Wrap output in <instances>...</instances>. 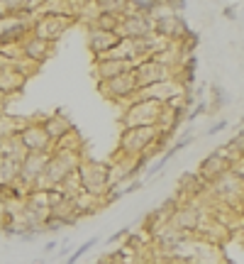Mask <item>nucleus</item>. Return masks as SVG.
I'll return each instance as SVG.
<instances>
[{"instance_id": "20", "label": "nucleus", "mask_w": 244, "mask_h": 264, "mask_svg": "<svg viewBox=\"0 0 244 264\" xmlns=\"http://www.w3.org/2000/svg\"><path fill=\"white\" fill-rule=\"evenodd\" d=\"M27 157V149L20 142V135H10L0 142V159H7V162H15V164H22Z\"/></svg>"}, {"instance_id": "25", "label": "nucleus", "mask_w": 244, "mask_h": 264, "mask_svg": "<svg viewBox=\"0 0 244 264\" xmlns=\"http://www.w3.org/2000/svg\"><path fill=\"white\" fill-rule=\"evenodd\" d=\"M203 113H208V100H200L198 105H193V108H190V113H188V120L193 122L195 117H200Z\"/></svg>"}, {"instance_id": "28", "label": "nucleus", "mask_w": 244, "mask_h": 264, "mask_svg": "<svg viewBox=\"0 0 244 264\" xmlns=\"http://www.w3.org/2000/svg\"><path fill=\"white\" fill-rule=\"evenodd\" d=\"M122 235H127V228H122V230H118V233L113 235V237H108V242H118V240H120Z\"/></svg>"}, {"instance_id": "16", "label": "nucleus", "mask_w": 244, "mask_h": 264, "mask_svg": "<svg viewBox=\"0 0 244 264\" xmlns=\"http://www.w3.org/2000/svg\"><path fill=\"white\" fill-rule=\"evenodd\" d=\"M25 86H27V79H25L12 64L0 66V95H5V98L17 95V93L25 90Z\"/></svg>"}, {"instance_id": "22", "label": "nucleus", "mask_w": 244, "mask_h": 264, "mask_svg": "<svg viewBox=\"0 0 244 264\" xmlns=\"http://www.w3.org/2000/svg\"><path fill=\"white\" fill-rule=\"evenodd\" d=\"M95 12L113 15V17H124L129 12V2H124V0H103V2H95Z\"/></svg>"}, {"instance_id": "19", "label": "nucleus", "mask_w": 244, "mask_h": 264, "mask_svg": "<svg viewBox=\"0 0 244 264\" xmlns=\"http://www.w3.org/2000/svg\"><path fill=\"white\" fill-rule=\"evenodd\" d=\"M225 172H230L227 162H225L217 152H213V154H208V157L200 162V167H198V172H195V174H198L205 183H208V186H210L215 178H217V176H222Z\"/></svg>"}, {"instance_id": "17", "label": "nucleus", "mask_w": 244, "mask_h": 264, "mask_svg": "<svg viewBox=\"0 0 244 264\" xmlns=\"http://www.w3.org/2000/svg\"><path fill=\"white\" fill-rule=\"evenodd\" d=\"M71 201H73V210H76V215L78 218H86V215H95V213H100L103 208H105V201H103V196H95L91 191H78L76 196H71Z\"/></svg>"}, {"instance_id": "13", "label": "nucleus", "mask_w": 244, "mask_h": 264, "mask_svg": "<svg viewBox=\"0 0 244 264\" xmlns=\"http://www.w3.org/2000/svg\"><path fill=\"white\" fill-rule=\"evenodd\" d=\"M86 37H88V49L93 52V59L105 57L120 42L118 32H108V29H98V27H88L86 29Z\"/></svg>"}, {"instance_id": "5", "label": "nucleus", "mask_w": 244, "mask_h": 264, "mask_svg": "<svg viewBox=\"0 0 244 264\" xmlns=\"http://www.w3.org/2000/svg\"><path fill=\"white\" fill-rule=\"evenodd\" d=\"M81 159H86V157H78V154H71V152H57V149H52L49 164H47V169H44V178L49 181V186L57 188L71 172L78 169Z\"/></svg>"}, {"instance_id": "32", "label": "nucleus", "mask_w": 244, "mask_h": 264, "mask_svg": "<svg viewBox=\"0 0 244 264\" xmlns=\"http://www.w3.org/2000/svg\"><path fill=\"white\" fill-rule=\"evenodd\" d=\"M137 264H147V262H137Z\"/></svg>"}, {"instance_id": "30", "label": "nucleus", "mask_w": 244, "mask_h": 264, "mask_svg": "<svg viewBox=\"0 0 244 264\" xmlns=\"http://www.w3.org/2000/svg\"><path fill=\"white\" fill-rule=\"evenodd\" d=\"M5 108H7V98L0 95V115H5Z\"/></svg>"}, {"instance_id": "11", "label": "nucleus", "mask_w": 244, "mask_h": 264, "mask_svg": "<svg viewBox=\"0 0 244 264\" xmlns=\"http://www.w3.org/2000/svg\"><path fill=\"white\" fill-rule=\"evenodd\" d=\"M154 32V17L147 15H137V12H127L118 25V34L120 39H139V37H147Z\"/></svg>"}, {"instance_id": "31", "label": "nucleus", "mask_w": 244, "mask_h": 264, "mask_svg": "<svg viewBox=\"0 0 244 264\" xmlns=\"http://www.w3.org/2000/svg\"><path fill=\"white\" fill-rule=\"evenodd\" d=\"M242 127H244V117H242Z\"/></svg>"}, {"instance_id": "7", "label": "nucleus", "mask_w": 244, "mask_h": 264, "mask_svg": "<svg viewBox=\"0 0 244 264\" xmlns=\"http://www.w3.org/2000/svg\"><path fill=\"white\" fill-rule=\"evenodd\" d=\"M188 32H190V29L183 22L181 15L169 12L166 5H161V10L154 15V34H159V37H164V39H169V42H174V44H179Z\"/></svg>"}, {"instance_id": "2", "label": "nucleus", "mask_w": 244, "mask_h": 264, "mask_svg": "<svg viewBox=\"0 0 244 264\" xmlns=\"http://www.w3.org/2000/svg\"><path fill=\"white\" fill-rule=\"evenodd\" d=\"M161 137L159 127H129V130H122L120 140H118V154L124 157H139L144 154L149 147Z\"/></svg>"}, {"instance_id": "21", "label": "nucleus", "mask_w": 244, "mask_h": 264, "mask_svg": "<svg viewBox=\"0 0 244 264\" xmlns=\"http://www.w3.org/2000/svg\"><path fill=\"white\" fill-rule=\"evenodd\" d=\"M52 149H57V152H71V154L86 157V140H83V135L73 127V130H71L68 135H63Z\"/></svg>"}, {"instance_id": "3", "label": "nucleus", "mask_w": 244, "mask_h": 264, "mask_svg": "<svg viewBox=\"0 0 244 264\" xmlns=\"http://www.w3.org/2000/svg\"><path fill=\"white\" fill-rule=\"evenodd\" d=\"M76 172L81 176L83 188L95 193V196H105V191L110 188V186H108V162H100V159H81V164H78Z\"/></svg>"}, {"instance_id": "8", "label": "nucleus", "mask_w": 244, "mask_h": 264, "mask_svg": "<svg viewBox=\"0 0 244 264\" xmlns=\"http://www.w3.org/2000/svg\"><path fill=\"white\" fill-rule=\"evenodd\" d=\"M132 76H134V84L137 88H147V86H154L159 81H169V79H176V74L161 64H156L154 59H139L134 61L132 66Z\"/></svg>"}, {"instance_id": "9", "label": "nucleus", "mask_w": 244, "mask_h": 264, "mask_svg": "<svg viewBox=\"0 0 244 264\" xmlns=\"http://www.w3.org/2000/svg\"><path fill=\"white\" fill-rule=\"evenodd\" d=\"M185 93H188V88L183 86L181 81L169 79V81H159V84H154V86L139 88V90H137V98H142V100H152V103H156V105H166L171 98L185 95Z\"/></svg>"}, {"instance_id": "6", "label": "nucleus", "mask_w": 244, "mask_h": 264, "mask_svg": "<svg viewBox=\"0 0 244 264\" xmlns=\"http://www.w3.org/2000/svg\"><path fill=\"white\" fill-rule=\"evenodd\" d=\"M73 22L66 20V17H57V15H47V12H39L37 17H32V37H39L44 42H52L57 44L61 37L66 34V29L71 27Z\"/></svg>"}, {"instance_id": "18", "label": "nucleus", "mask_w": 244, "mask_h": 264, "mask_svg": "<svg viewBox=\"0 0 244 264\" xmlns=\"http://www.w3.org/2000/svg\"><path fill=\"white\" fill-rule=\"evenodd\" d=\"M132 71V64L129 61H118V59H105V61H98L93 66V74H95V81L103 84V81H110V79H118L122 74Z\"/></svg>"}, {"instance_id": "23", "label": "nucleus", "mask_w": 244, "mask_h": 264, "mask_svg": "<svg viewBox=\"0 0 244 264\" xmlns=\"http://www.w3.org/2000/svg\"><path fill=\"white\" fill-rule=\"evenodd\" d=\"M57 188H59L63 196H76L78 191H83V183H81V176H78V172H71V174L66 176V178L61 181Z\"/></svg>"}, {"instance_id": "12", "label": "nucleus", "mask_w": 244, "mask_h": 264, "mask_svg": "<svg viewBox=\"0 0 244 264\" xmlns=\"http://www.w3.org/2000/svg\"><path fill=\"white\" fill-rule=\"evenodd\" d=\"M17 135L27 152H52V147H54L52 140L47 137L44 127L39 125V120H25V125Z\"/></svg>"}, {"instance_id": "26", "label": "nucleus", "mask_w": 244, "mask_h": 264, "mask_svg": "<svg viewBox=\"0 0 244 264\" xmlns=\"http://www.w3.org/2000/svg\"><path fill=\"white\" fill-rule=\"evenodd\" d=\"M227 125H230L227 120H220V122H215L213 127L208 130V135H217V132H222V130H227Z\"/></svg>"}, {"instance_id": "29", "label": "nucleus", "mask_w": 244, "mask_h": 264, "mask_svg": "<svg viewBox=\"0 0 244 264\" xmlns=\"http://www.w3.org/2000/svg\"><path fill=\"white\" fill-rule=\"evenodd\" d=\"M235 15H237V10H235V7H225V17L235 20Z\"/></svg>"}, {"instance_id": "27", "label": "nucleus", "mask_w": 244, "mask_h": 264, "mask_svg": "<svg viewBox=\"0 0 244 264\" xmlns=\"http://www.w3.org/2000/svg\"><path fill=\"white\" fill-rule=\"evenodd\" d=\"M161 264H193V262H188V260H179V257H169V255H164V260H161Z\"/></svg>"}, {"instance_id": "24", "label": "nucleus", "mask_w": 244, "mask_h": 264, "mask_svg": "<svg viewBox=\"0 0 244 264\" xmlns=\"http://www.w3.org/2000/svg\"><path fill=\"white\" fill-rule=\"evenodd\" d=\"M98 242H100V237H91V240H88V242H83V245H81V247H78V250L71 255V257H66V260H63V264H76V262H78V257H83L88 250H93V247L98 245Z\"/></svg>"}, {"instance_id": "4", "label": "nucleus", "mask_w": 244, "mask_h": 264, "mask_svg": "<svg viewBox=\"0 0 244 264\" xmlns=\"http://www.w3.org/2000/svg\"><path fill=\"white\" fill-rule=\"evenodd\" d=\"M98 90L108 98V100H113V103H118V105H129L134 98H137V84H134V76H132V71H127V74H122L118 79H110V81H103V84H98Z\"/></svg>"}, {"instance_id": "14", "label": "nucleus", "mask_w": 244, "mask_h": 264, "mask_svg": "<svg viewBox=\"0 0 244 264\" xmlns=\"http://www.w3.org/2000/svg\"><path fill=\"white\" fill-rule=\"evenodd\" d=\"M39 120V125L44 127V132H47V137L52 140V145H57L63 135H68L71 130H73V122H71V117L66 115L63 110H54L52 115H44V117H37Z\"/></svg>"}, {"instance_id": "15", "label": "nucleus", "mask_w": 244, "mask_h": 264, "mask_svg": "<svg viewBox=\"0 0 244 264\" xmlns=\"http://www.w3.org/2000/svg\"><path fill=\"white\" fill-rule=\"evenodd\" d=\"M20 49H22V59H27V61L37 64V66H42L44 61H49V57L54 54V44L52 42H44V39L32 37V34L20 44Z\"/></svg>"}, {"instance_id": "1", "label": "nucleus", "mask_w": 244, "mask_h": 264, "mask_svg": "<svg viewBox=\"0 0 244 264\" xmlns=\"http://www.w3.org/2000/svg\"><path fill=\"white\" fill-rule=\"evenodd\" d=\"M161 113H164V105H156L152 100L134 98L129 105H124L120 125L122 130H129V127H156Z\"/></svg>"}, {"instance_id": "10", "label": "nucleus", "mask_w": 244, "mask_h": 264, "mask_svg": "<svg viewBox=\"0 0 244 264\" xmlns=\"http://www.w3.org/2000/svg\"><path fill=\"white\" fill-rule=\"evenodd\" d=\"M49 157H52V152H27L25 162L20 164L17 181H20L25 188L32 191V183L44 174V169H47V164H49Z\"/></svg>"}]
</instances>
